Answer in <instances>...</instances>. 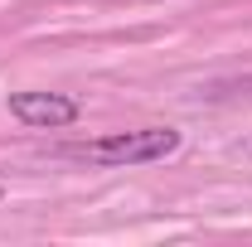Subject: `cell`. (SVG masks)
Segmentation results:
<instances>
[{
	"mask_svg": "<svg viewBox=\"0 0 252 247\" xmlns=\"http://www.w3.org/2000/svg\"><path fill=\"white\" fill-rule=\"evenodd\" d=\"M10 117L30 131H63L83 117V102L68 93H10Z\"/></svg>",
	"mask_w": 252,
	"mask_h": 247,
	"instance_id": "cell-2",
	"label": "cell"
},
{
	"mask_svg": "<svg viewBox=\"0 0 252 247\" xmlns=\"http://www.w3.org/2000/svg\"><path fill=\"white\" fill-rule=\"evenodd\" d=\"M185 146V136L175 126H136V131H107L97 141H78V146H63V160H78V165H93V170H131V165H156Z\"/></svg>",
	"mask_w": 252,
	"mask_h": 247,
	"instance_id": "cell-1",
	"label": "cell"
},
{
	"mask_svg": "<svg viewBox=\"0 0 252 247\" xmlns=\"http://www.w3.org/2000/svg\"><path fill=\"white\" fill-rule=\"evenodd\" d=\"M0 199H5V185H0Z\"/></svg>",
	"mask_w": 252,
	"mask_h": 247,
	"instance_id": "cell-3",
	"label": "cell"
}]
</instances>
